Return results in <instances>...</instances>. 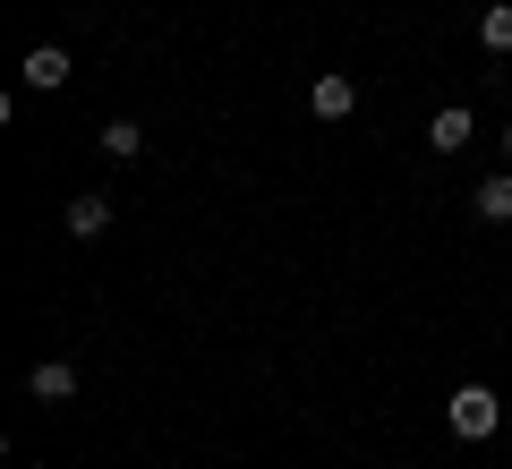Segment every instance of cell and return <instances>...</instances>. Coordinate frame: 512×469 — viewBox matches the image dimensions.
I'll list each match as a JSON object with an SVG mask.
<instances>
[{"mask_svg": "<svg viewBox=\"0 0 512 469\" xmlns=\"http://www.w3.org/2000/svg\"><path fill=\"white\" fill-rule=\"evenodd\" d=\"M18 77H26V86H35V94H60V86H69V77H77V60L60 52V43H35V52L18 60Z\"/></svg>", "mask_w": 512, "mask_h": 469, "instance_id": "cell-3", "label": "cell"}, {"mask_svg": "<svg viewBox=\"0 0 512 469\" xmlns=\"http://www.w3.org/2000/svg\"><path fill=\"white\" fill-rule=\"evenodd\" d=\"M94 145H103L111 163H137V154H146V128H137V120H103V128H94Z\"/></svg>", "mask_w": 512, "mask_h": 469, "instance_id": "cell-8", "label": "cell"}, {"mask_svg": "<svg viewBox=\"0 0 512 469\" xmlns=\"http://www.w3.org/2000/svg\"><path fill=\"white\" fill-rule=\"evenodd\" d=\"M69 231H77V239H103V231H111V197H103V188L69 197Z\"/></svg>", "mask_w": 512, "mask_h": 469, "instance_id": "cell-7", "label": "cell"}, {"mask_svg": "<svg viewBox=\"0 0 512 469\" xmlns=\"http://www.w3.org/2000/svg\"><path fill=\"white\" fill-rule=\"evenodd\" d=\"M478 137V120H470V103H444L436 120H427V154H461V145Z\"/></svg>", "mask_w": 512, "mask_h": 469, "instance_id": "cell-4", "label": "cell"}, {"mask_svg": "<svg viewBox=\"0 0 512 469\" xmlns=\"http://www.w3.org/2000/svg\"><path fill=\"white\" fill-rule=\"evenodd\" d=\"M470 214L478 222H512V171H487V180L470 188Z\"/></svg>", "mask_w": 512, "mask_h": 469, "instance_id": "cell-6", "label": "cell"}, {"mask_svg": "<svg viewBox=\"0 0 512 469\" xmlns=\"http://www.w3.org/2000/svg\"><path fill=\"white\" fill-rule=\"evenodd\" d=\"M308 111H316L325 128H342L350 111H359V77H350V69H325V77L308 86Z\"/></svg>", "mask_w": 512, "mask_h": 469, "instance_id": "cell-2", "label": "cell"}, {"mask_svg": "<svg viewBox=\"0 0 512 469\" xmlns=\"http://www.w3.org/2000/svg\"><path fill=\"white\" fill-rule=\"evenodd\" d=\"M26 393L60 410V401H77V367L69 359H35V367H26Z\"/></svg>", "mask_w": 512, "mask_h": 469, "instance_id": "cell-5", "label": "cell"}, {"mask_svg": "<svg viewBox=\"0 0 512 469\" xmlns=\"http://www.w3.org/2000/svg\"><path fill=\"white\" fill-rule=\"evenodd\" d=\"M478 43H487V52H512V0H495L487 18H478Z\"/></svg>", "mask_w": 512, "mask_h": 469, "instance_id": "cell-9", "label": "cell"}, {"mask_svg": "<svg viewBox=\"0 0 512 469\" xmlns=\"http://www.w3.org/2000/svg\"><path fill=\"white\" fill-rule=\"evenodd\" d=\"M444 427H453L461 444H487L495 427H512V410H504V401L487 393V384H461V393L444 401Z\"/></svg>", "mask_w": 512, "mask_h": 469, "instance_id": "cell-1", "label": "cell"}, {"mask_svg": "<svg viewBox=\"0 0 512 469\" xmlns=\"http://www.w3.org/2000/svg\"><path fill=\"white\" fill-rule=\"evenodd\" d=\"M495 154H504V171H512V128H504V137H495Z\"/></svg>", "mask_w": 512, "mask_h": 469, "instance_id": "cell-10", "label": "cell"}]
</instances>
